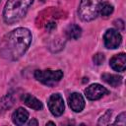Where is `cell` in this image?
<instances>
[{
	"label": "cell",
	"instance_id": "1",
	"mask_svg": "<svg viewBox=\"0 0 126 126\" xmlns=\"http://www.w3.org/2000/svg\"><path fill=\"white\" fill-rule=\"evenodd\" d=\"M32 42V33L26 28H18L9 32L3 39L0 53L5 59L15 61L21 58Z\"/></svg>",
	"mask_w": 126,
	"mask_h": 126
},
{
	"label": "cell",
	"instance_id": "2",
	"mask_svg": "<svg viewBox=\"0 0 126 126\" xmlns=\"http://www.w3.org/2000/svg\"><path fill=\"white\" fill-rule=\"evenodd\" d=\"M33 0H8L3 11L4 21L12 25L19 22L28 12Z\"/></svg>",
	"mask_w": 126,
	"mask_h": 126
},
{
	"label": "cell",
	"instance_id": "3",
	"mask_svg": "<svg viewBox=\"0 0 126 126\" xmlns=\"http://www.w3.org/2000/svg\"><path fill=\"white\" fill-rule=\"evenodd\" d=\"M101 0H81L79 6V16L85 21L89 22L96 18L98 14Z\"/></svg>",
	"mask_w": 126,
	"mask_h": 126
},
{
	"label": "cell",
	"instance_id": "4",
	"mask_svg": "<svg viewBox=\"0 0 126 126\" xmlns=\"http://www.w3.org/2000/svg\"><path fill=\"white\" fill-rule=\"evenodd\" d=\"M34 77L37 81L44 85L52 86L59 82L63 77V72L61 70H36L34 72Z\"/></svg>",
	"mask_w": 126,
	"mask_h": 126
},
{
	"label": "cell",
	"instance_id": "5",
	"mask_svg": "<svg viewBox=\"0 0 126 126\" xmlns=\"http://www.w3.org/2000/svg\"><path fill=\"white\" fill-rule=\"evenodd\" d=\"M103 41H104V45L106 48L114 49L120 45L122 41V36L117 30L108 29L103 35Z\"/></svg>",
	"mask_w": 126,
	"mask_h": 126
},
{
	"label": "cell",
	"instance_id": "6",
	"mask_svg": "<svg viewBox=\"0 0 126 126\" xmlns=\"http://www.w3.org/2000/svg\"><path fill=\"white\" fill-rule=\"evenodd\" d=\"M48 108L54 116H60L64 112V100L59 94H53L48 98Z\"/></svg>",
	"mask_w": 126,
	"mask_h": 126
},
{
	"label": "cell",
	"instance_id": "7",
	"mask_svg": "<svg viewBox=\"0 0 126 126\" xmlns=\"http://www.w3.org/2000/svg\"><path fill=\"white\" fill-rule=\"evenodd\" d=\"M107 94H108V90H106L104 87H102L99 84H92L91 86L87 87V89L85 90V94L87 98L91 100L99 99Z\"/></svg>",
	"mask_w": 126,
	"mask_h": 126
},
{
	"label": "cell",
	"instance_id": "8",
	"mask_svg": "<svg viewBox=\"0 0 126 126\" xmlns=\"http://www.w3.org/2000/svg\"><path fill=\"white\" fill-rule=\"evenodd\" d=\"M68 102L72 110L75 112H80L85 107V99L79 93H73L68 97Z\"/></svg>",
	"mask_w": 126,
	"mask_h": 126
},
{
	"label": "cell",
	"instance_id": "9",
	"mask_svg": "<svg viewBox=\"0 0 126 126\" xmlns=\"http://www.w3.org/2000/svg\"><path fill=\"white\" fill-rule=\"evenodd\" d=\"M110 66L117 72H123L126 68V55L125 53H119L114 55L110 59Z\"/></svg>",
	"mask_w": 126,
	"mask_h": 126
},
{
	"label": "cell",
	"instance_id": "10",
	"mask_svg": "<svg viewBox=\"0 0 126 126\" xmlns=\"http://www.w3.org/2000/svg\"><path fill=\"white\" fill-rule=\"evenodd\" d=\"M22 100L24 101V103L29 106L30 108H32L34 110H41L42 109V103L40 100H38L36 97H34L33 95L30 94H25L22 95Z\"/></svg>",
	"mask_w": 126,
	"mask_h": 126
},
{
	"label": "cell",
	"instance_id": "11",
	"mask_svg": "<svg viewBox=\"0 0 126 126\" xmlns=\"http://www.w3.org/2000/svg\"><path fill=\"white\" fill-rule=\"evenodd\" d=\"M28 118L29 112L23 107H19L18 109H16V111H14L12 115V120L16 125H24L27 122Z\"/></svg>",
	"mask_w": 126,
	"mask_h": 126
},
{
	"label": "cell",
	"instance_id": "12",
	"mask_svg": "<svg viewBox=\"0 0 126 126\" xmlns=\"http://www.w3.org/2000/svg\"><path fill=\"white\" fill-rule=\"evenodd\" d=\"M101 79L112 87H118L122 83V77L118 75H114V74L104 73L101 75Z\"/></svg>",
	"mask_w": 126,
	"mask_h": 126
},
{
	"label": "cell",
	"instance_id": "13",
	"mask_svg": "<svg viewBox=\"0 0 126 126\" xmlns=\"http://www.w3.org/2000/svg\"><path fill=\"white\" fill-rule=\"evenodd\" d=\"M65 33H66V36L70 39H78L82 34V30L78 25L72 24L67 27Z\"/></svg>",
	"mask_w": 126,
	"mask_h": 126
},
{
	"label": "cell",
	"instance_id": "14",
	"mask_svg": "<svg viewBox=\"0 0 126 126\" xmlns=\"http://www.w3.org/2000/svg\"><path fill=\"white\" fill-rule=\"evenodd\" d=\"M113 12V6L108 2H101L99 5L98 13H100L101 16L107 17Z\"/></svg>",
	"mask_w": 126,
	"mask_h": 126
},
{
	"label": "cell",
	"instance_id": "15",
	"mask_svg": "<svg viewBox=\"0 0 126 126\" xmlns=\"http://www.w3.org/2000/svg\"><path fill=\"white\" fill-rule=\"evenodd\" d=\"M93 61L95 65H100L104 61V55L102 53H96L93 57Z\"/></svg>",
	"mask_w": 126,
	"mask_h": 126
},
{
	"label": "cell",
	"instance_id": "16",
	"mask_svg": "<svg viewBox=\"0 0 126 126\" xmlns=\"http://www.w3.org/2000/svg\"><path fill=\"white\" fill-rule=\"evenodd\" d=\"M110 116H111V111H110V110H107V111L104 113V115L100 117V119H99V121H98V124H106L107 121L109 120Z\"/></svg>",
	"mask_w": 126,
	"mask_h": 126
},
{
	"label": "cell",
	"instance_id": "17",
	"mask_svg": "<svg viewBox=\"0 0 126 126\" xmlns=\"http://www.w3.org/2000/svg\"><path fill=\"white\" fill-rule=\"evenodd\" d=\"M114 125L116 124H121V125H125V112H122L115 120V122L113 123Z\"/></svg>",
	"mask_w": 126,
	"mask_h": 126
},
{
	"label": "cell",
	"instance_id": "18",
	"mask_svg": "<svg viewBox=\"0 0 126 126\" xmlns=\"http://www.w3.org/2000/svg\"><path fill=\"white\" fill-rule=\"evenodd\" d=\"M45 28H46V30H47L48 32H51L52 30L56 29V24H55V23H54L53 21L47 22V23L45 24Z\"/></svg>",
	"mask_w": 126,
	"mask_h": 126
},
{
	"label": "cell",
	"instance_id": "19",
	"mask_svg": "<svg viewBox=\"0 0 126 126\" xmlns=\"http://www.w3.org/2000/svg\"><path fill=\"white\" fill-rule=\"evenodd\" d=\"M114 25L118 28V31H119V30H123V29H124V23H123V21H122V20H120V19H119V20H116V21L114 22Z\"/></svg>",
	"mask_w": 126,
	"mask_h": 126
},
{
	"label": "cell",
	"instance_id": "20",
	"mask_svg": "<svg viewBox=\"0 0 126 126\" xmlns=\"http://www.w3.org/2000/svg\"><path fill=\"white\" fill-rule=\"evenodd\" d=\"M28 125H29V126H32V125L37 126V125H38V122H37V121H36L34 118H32V120H31V121L28 123Z\"/></svg>",
	"mask_w": 126,
	"mask_h": 126
},
{
	"label": "cell",
	"instance_id": "21",
	"mask_svg": "<svg viewBox=\"0 0 126 126\" xmlns=\"http://www.w3.org/2000/svg\"><path fill=\"white\" fill-rule=\"evenodd\" d=\"M46 125H55V123L54 122H47Z\"/></svg>",
	"mask_w": 126,
	"mask_h": 126
}]
</instances>
